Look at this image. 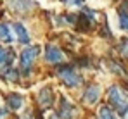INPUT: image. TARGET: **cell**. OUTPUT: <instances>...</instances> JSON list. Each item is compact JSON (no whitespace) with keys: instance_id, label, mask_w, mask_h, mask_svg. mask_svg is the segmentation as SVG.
<instances>
[{"instance_id":"cell-1","label":"cell","mask_w":128,"mask_h":119,"mask_svg":"<svg viewBox=\"0 0 128 119\" xmlns=\"http://www.w3.org/2000/svg\"><path fill=\"white\" fill-rule=\"evenodd\" d=\"M109 102L118 109V112L121 114V116H125L128 111V99L126 95L121 92V88H118V86H111V90H109Z\"/></svg>"},{"instance_id":"cell-2","label":"cell","mask_w":128,"mask_h":119,"mask_svg":"<svg viewBox=\"0 0 128 119\" xmlns=\"http://www.w3.org/2000/svg\"><path fill=\"white\" fill-rule=\"evenodd\" d=\"M38 54H40V47L38 45L28 47V48H24L21 52V66H22L24 71H30L31 69V66H33V62H35Z\"/></svg>"},{"instance_id":"cell-3","label":"cell","mask_w":128,"mask_h":119,"mask_svg":"<svg viewBox=\"0 0 128 119\" xmlns=\"http://www.w3.org/2000/svg\"><path fill=\"white\" fill-rule=\"evenodd\" d=\"M57 73H59V76L64 79V83H66L68 86H71V88H74V86H78V85L82 83V78H80L71 67H68V66L61 67Z\"/></svg>"},{"instance_id":"cell-4","label":"cell","mask_w":128,"mask_h":119,"mask_svg":"<svg viewBox=\"0 0 128 119\" xmlns=\"http://www.w3.org/2000/svg\"><path fill=\"white\" fill-rule=\"evenodd\" d=\"M45 60L47 62H52V64H59L64 60V54L62 50L56 45H48L47 50H45Z\"/></svg>"},{"instance_id":"cell-5","label":"cell","mask_w":128,"mask_h":119,"mask_svg":"<svg viewBox=\"0 0 128 119\" xmlns=\"http://www.w3.org/2000/svg\"><path fill=\"white\" fill-rule=\"evenodd\" d=\"M59 116H61V119H74V116H76V109H74V107H73L66 99H62Z\"/></svg>"},{"instance_id":"cell-6","label":"cell","mask_w":128,"mask_h":119,"mask_svg":"<svg viewBox=\"0 0 128 119\" xmlns=\"http://www.w3.org/2000/svg\"><path fill=\"white\" fill-rule=\"evenodd\" d=\"M100 97V86H97V85H92L88 90L85 92V95H83V100H85L88 105H94L97 100Z\"/></svg>"},{"instance_id":"cell-7","label":"cell","mask_w":128,"mask_h":119,"mask_svg":"<svg viewBox=\"0 0 128 119\" xmlns=\"http://www.w3.org/2000/svg\"><path fill=\"white\" fill-rule=\"evenodd\" d=\"M38 102H40V105L42 107H50L52 105V102H54V97H52V90L50 88H42L40 92H38Z\"/></svg>"},{"instance_id":"cell-8","label":"cell","mask_w":128,"mask_h":119,"mask_svg":"<svg viewBox=\"0 0 128 119\" xmlns=\"http://www.w3.org/2000/svg\"><path fill=\"white\" fill-rule=\"evenodd\" d=\"M14 31H16V36H18V40H19L21 43H28V41H30V33H28V29L24 28V24L16 22V24H14Z\"/></svg>"},{"instance_id":"cell-9","label":"cell","mask_w":128,"mask_h":119,"mask_svg":"<svg viewBox=\"0 0 128 119\" xmlns=\"http://www.w3.org/2000/svg\"><path fill=\"white\" fill-rule=\"evenodd\" d=\"M7 104H9L10 109L19 111V109L22 107V97L19 95V93H10V95L7 97Z\"/></svg>"},{"instance_id":"cell-10","label":"cell","mask_w":128,"mask_h":119,"mask_svg":"<svg viewBox=\"0 0 128 119\" xmlns=\"http://www.w3.org/2000/svg\"><path fill=\"white\" fill-rule=\"evenodd\" d=\"M12 40H14V36H12L9 26L7 24H0V41L2 43H10Z\"/></svg>"},{"instance_id":"cell-11","label":"cell","mask_w":128,"mask_h":119,"mask_svg":"<svg viewBox=\"0 0 128 119\" xmlns=\"http://www.w3.org/2000/svg\"><path fill=\"white\" fill-rule=\"evenodd\" d=\"M99 119H118L116 116H114V112L107 107V105H102L100 109H99Z\"/></svg>"},{"instance_id":"cell-12","label":"cell","mask_w":128,"mask_h":119,"mask_svg":"<svg viewBox=\"0 0 128 119\" xmlns=\"http://www.w3.org/2000/svg\"><path fill=\"white\" fill-rule=\"evenodd\" d=\"M12 7L18 9V10H21V12H26V10L31 9V2L30 0H14V5Z\"/></svg>"},{"instance_id":"cell-13","label":"cell","mask_w":128,"mask_h":119,"mask_svg":"<svg viewBox=\"0 0 128 119\" xmlns=\"http://www.w3.org/2000/svg\"><path fill=\"white\" fill-rule=\"evenodd\" d=\"M18 71L16 69H12V67H9V69H5L4 71V78H7V79H10V81H16L18 79Z\"/></svg>"},{"instance_id":"cell-14","label":"cell","mask_w":128,"mask_h":119,"mask_svg":"<svg viewBox=\"0 0 128 119\" xmlns=\"http://www.w3.org/2000/svg\"><path fill=\"white\" fill-rule=\"evenodd\" d=\"M120 26L123 29H128V12H125V10L120 12Z\"/></svg>"},{"instance_id":"cell-15","label":"cell","mask_w":128,"mask_h":119,"mask_svg":"<svg viewBox=\"0 0 128 119\" xmlns=\"http://www.w3.org/2000/svg\"><path fill=\"white\" fill-rule=\"evenodd\" d=\"M5 62H10L9 52H7L4 47H0V66H2V64H5Z\"/></svg>"},{"instance_id":"cell-16","label":"cell","mask_w":128,"mask_h":119,"mask_svg":"<svg viewBox=\"0 0 128 119\" xmlns=\"http://www.w3.org/2000/svg\"><path fill=\"white\" fill-rule=\"evenodd\" d=\"M121 45H123V47H121V52H123L125 55H128V40H123Z\"/></svg>"},{"instance_id":"cell-17","label":"cell","mask_w":128,"mask_h":119,"mask_svg":"<svg viewBox=\"0 0 128 119\" xmlns=\"http://www.w3.org/2000/svg\"><path fill=\"white\" fill-rule=\"evenodd\" d=\"M64 2H68L71 5H80V0H64Z\"/></svg>"},{"instance_id":"cell-18","label":"cell","mask_w":128,"mask_h":119,"mask_svg":"<svg viewBox=\"0 0 128 119\" xmlns=\"http://www.w3.org/2000/svg\"><path fill=\"white\" fill-rule=\"evenodd\" d=\"M5 116V109H0V118H4Z\"/></svg>"}]
</instances>
